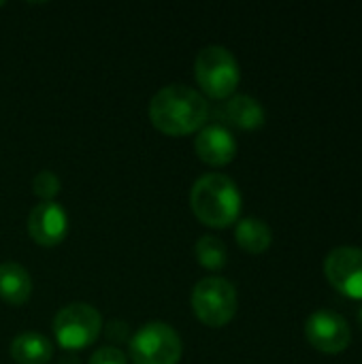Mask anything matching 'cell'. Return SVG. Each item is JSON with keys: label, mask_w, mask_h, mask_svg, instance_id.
Returning <instances> with one entry per match:
<instances>
[{"label": "cell", "mask_w": 362, "mask_h": 364, "mask_svg": "<svg viewBox=\"0 0 362 364\" xmlns=\"http://www.w3.org/2000/svg\"><path fill=\"white\" fill-rule=\"evenodd\" d=\"M207 117L209 105L205 96L183 83L164 85L149 102L151 124L169 136L196 132L207 124Z\"/></svg>", "instance_id": "1"}, {"label": "cell", "mask_w": 362, "mask_h": 364, "mask_svg": "<svg viewBox=\"0 0 362 364\" xmlns=\"http://www.w3.org/2000/svg\"><path fill=\"white\" fill-rule=\"evenodd\" d=\"M190 207L203 224L226 228L237 222L241 213V194L230 177L209 173L194 183L190 192Z\"/></svg>", "instance_id": "2"}, {"label": "cell", "mask_w": 362, "mask_h": 364, "mask_svg": "<svg viewBox=\"0 0 362 364\" xmlns=\"http://www.w3.org/2000/svg\"><path fill=\"white\" fill-rule=\"evenodd\" d=\"M194 70L203 92L218 100L230 98L241 79L235 55L222 45H209L201 49L196 55Z\"/></svg>", "instance_id": "3"}, {"label": "cell", "mask_w": 362, "mask_h": 364, "mask_svg": "<svg viewBox=\"0 0 362 364\" xmlns=\"http://www.w3.org/2000/svg\"><path fill=\"white\" fill-rule=\"evenodd\" d=\"M192 309L196 318L211 326L222 328L226 326L237 314V290L224 277H205L192 290Z\"/></svg>", "instance_id": "4"}, {"label": "cell", "mask_w": 362, "mask_h": 364, "mask_svg": "<svg viewBox=\"0 0 362 364\" xmlns=\"http://www.w3.org/2000/svg\"><path fill=\"white\" fill-rule=\"evenodd\" d=\"M130 358L134 364H177L181 339L169 324L147 322L130 339Z\"/></svg>", "instance_id": "5"}, {"label": "cell", "mask_w": 362, "mask_h": 364, "mask_svg": "<svg viewBox=\"0 0 362 364\" xmlns=\"http://www.w3.org/2000/svg\"><path fill=\"white\" fill-rule=\"evenodd\" d=\"M102 331L100 314L85 303L62 307L53 318V335L64 350H81L98 339Z\"/></svg>", "instance_id": "6"}, {"label": "cell", "mask_w": 362, "mask_h": 364, "mask_svg": "<svg viewBox=\"0 0 362 364\" xmlns=\"http://www.w3.org/2000/svg\"><path fill=\"white\" fill-rule=\"evenodd\" d=\"M324 275L337 292L362 301V247L341 245L329 252L324 260Z\"/></svg>", "instance_id": "7"}, {"label": "cell", "mask_w": 362, "mask_h": 364, "mask_svg": "<svg viewBox=\"0 0 362 364\" xmlns=\"http://www.w3.org/2000/svg\"><path fill=\"white\" fill-rule=\"evenodd\" d=\"M305 337L309 346L322 354H341L352 343V331L344 316L320 309L305 322Z\"/></svg>", "instance_id": "8"}, {"label": "cell", "mask_w": 362, "mask_h": 364, "mask_svg": "<svg viewBox=\"0 0 362 364\" xmlns=\"http://www.w3.org/2000/svg\"><path fill=\"white\" fill-rule=\"evenodd\" d=\"M68 230V218L66 211L53 203V200H45L38 203L28 218V232L30 237L45 247H53L58 245Z\"/></svg>", "instance_id": "9"}, {"label": "cell", "mask_w": 362, "mask_h": 364, "mask_svg": "<svg viewBox=\"0 0 362 364\" xmlns=\"http://www.w3.org/2000/svg\"><path fill=\"white\" fill-rule=\"evenodd\" d=\"M196 154L209 166H226L237 156V141L233 132L220 124H209L198 130L196 136Z\"/></svg>", "instance_id": "10"}, {"label": "cell", "mask_w": 362, "mask_h": 364, "mask_svg": "<svg viewBox=\"0 0 362 364\" xmlns=\"http://www.w3.org/2000/svg\"><path fill=\"white\" fill-rule=\"evenodd\" d=\"M32 294V279L17 262L0 264V299L9 305H23Z\"/></svg>", "instance_id": "11"}, {"label": "cell", "mask_w": 362, "mask_h": 364, "mask_svg": "<svg viewBox=\"0 0 362 364\" xmlns=\"http://www.w3.org/2000/svg\"><path fill=\"white\" fill-rule=\"evenodd\" d=\"M224 117L228 119V124H233V126H237L241 130H256L267 119L262 105L256 98L247 96V94L233 96L224 105Z\"/></svg>", "instance_id": "12"}, {"label": "cell", "mask_w": 362, "mask_h": 364, "mask_svg": "<svg viewBox=\"0 0 362 364\" xmlns=\"http://www.w3.org/2000/svg\"><path fill=\"white\" fill-rule=\"evenodd\" d=\"M11 356L17 364H47L53 356V346L41 333H21L11 343Z\"/></svg>", "instance_id": "13"}, {"label": "cell", "mask_w": 362, "mask_h": 364, "mask_svg": "<svg viewBox=\"0 0 362 364\" xmlns=\"http://www.w3.org/2000/svg\"><path fill=\"white\" fill-rule=\"evenodd\" d=\"M235 239L239 243L241 250H245L247 254H262L271 247V241H273V232L271 228L258 220V218H245L241 222H237V228H235Z\"/></svg>", "instance_id": "14"}, {"label": "cell", "mask_w": 362, "mask_h": 364, "mask_svg": "<svg viewBox=\"0 0 362 364\" xmlns=\"http://www.w3.org/2000/svg\"><path fill=\"white\" fill-rule=\"evenodd\" d=\"M196 258L198 262L209 269V271H220L226 267V245L222 239L218 237H211V235H205L198 239L196 243Z\"/></svg>", "instance_id": "15"}, {"label": "cell", "mask_w": 362, "mask_h": 364, "mask_svg": "<svg viewBox=\"0 0 362 364\" xmlns=\"http://www.w3.org/2000/svg\"><path fill=\"white\" fill-rule=\"evenodd\" d=\"M32 186H34V194H36L38 198H43V203H45V200H51V198L60 192V179H58V175L51 173V171H41V173L34 177Z\"/></svg>", "instance_id": "16"}, {"label": "cell", "mask_w": 362, "mask_h": 364, "mask_svg": "<svg viewBox=\"0 0 362 364\" xmlns=\"http://www.w3.org/2000/svg\"><path fill=\"white\" fill-rule=\"evenodd\" d=\"M90 364H126V356L117 348H100L90 358Z\"/></svg>", "instance_id": "17"}, {"label": "cell", "mask_w": 362, "mask_h": 364, "mask_svg": "<svg viewBox=\"0 0 362 364\" xmlns=\"http://www.w3.org/2000/svg\"><path fill=\"white\" fill-rule=\"evenodd\" d=\"M60 364H79V360H77L75 356H70V358L66 356V358H62V363Z\"/></svg>", "instance_id": "18"}, {"label": "cell", "mask_w": 362, "mask_h": 364, "mask_svg": "<svg viewBox=\"0 0 362 364\" xmlns=\"http://www.w3.org/2000/svg\"><path fill=\"white\" fill-rule=\"evenodd\" d=\"M358 326H361V331H362V307L358 309Z\"/></svg>", "instance_id": "19"}, {"label": "cell", "mask_w": 362, "mask_h": 364, "mask_svg": "<svg viewBox=\"0 0 362 364\" xmlns=\"http://www.w3.org/2000/svg\"><path fill=\"white\" fill-rule=\"evenodd\" d=\"M0 6H4V2H2V0H0Z\"/></svg>", "instance_id": "20"}]
</instances>
